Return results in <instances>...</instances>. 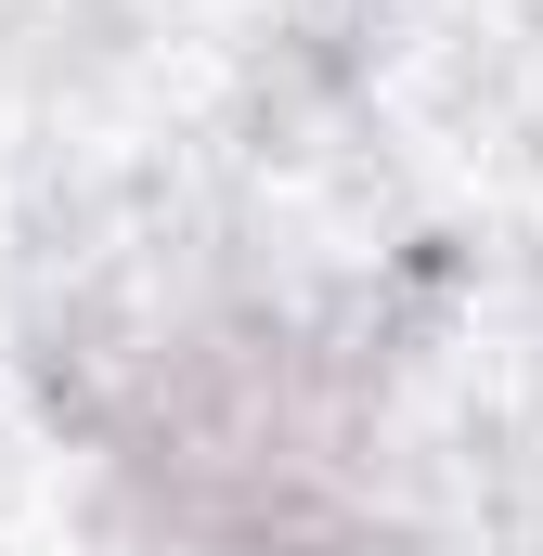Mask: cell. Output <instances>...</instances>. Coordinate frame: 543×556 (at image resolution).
Returning a JSON list of instances; mask_svg holds the SVG:
<instances>
[{
  "label": "cell",
  "mask_w": 543,
  "mask_h": 556,
  "mask_svg": "<svg viewBox=\"0 0 543 556\" xmlns=\"http://www.w3.org/2000/svg\"><path fill=\"white\" fill-rule=\"evenodd\" d=\"M142 479L220 556H337L363 518L350 415L272 350L181 363V389H155V427H142Z\"/></svg>",
  "instance_id": "cell-1"
}]
</instances>
